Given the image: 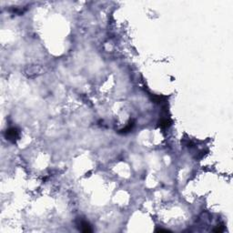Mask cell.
<instances>
[{
	"mask_svg": "<svg viewBox=\"0 0 233 233\" xmlns=\"http://www.w3.org/2000/svg\"><path fill=\"white\" fill-rule=\"evenodd\" d=\"M19 137V131L16 128H11L7 130V139L12 142H15Z\"/></svg>",
	"mask_w": 233,
	"mask_h": 233,
	"instance_id": "1",
	"label": "cell"
},
{
	"mask_svg": "<svg viewBox=\"0 0 233 233\" xmlns=\"http://www.w3.org/2000/svg\"><path fill=\"white\" fill-rule=\"evenodd\" d=\"M80 228H81V230H82L83 232H92L91 226L89 225V223L87 222V221L82 220V221L80 222Z\"/></svg>",
	"mask_w": 233,
	"mask_h": 233,
	"instance_id": "2",
	"label": "cell"
},
{
	"mask_svg": "<svg viewBox=\"0 0 233 233\" xmlns=\"http://www.w3.org/2000/svg\"><path fill=\"white\" fill-rule=\"evenodd\" d=\"M159 126L161 128H168L170 126V120L169 119H161L159 122Z\"/></svg>",
	"mask_w": 233,
	"mask_h": 233,
	"instance_id": "3",
	"label": "cell"
},
{
	"mask_svg": "<svg viewBox=\"0 0 233 233\" xmlns=\"http://www.w3.org/2000/svg\"><path fill=\"white\" fill-rule=\"evenodd\" d=\"M133 126H134V124H133V123H129V125L127 126L125 129H123L122 130H120V131H121V133H127V132H129V131H130V130H131V129L133 128Z\"/></svg>",
	"mask_w": 233,
	"mask_h": 233,
	"instance_id": "4",
	"label": "cell"
},
{
	"mask_svg": "<svg viewBox=\"0 0 233 233\" xmlns=\"http://www.w3.org/2000/svg\"><path fill=\"white\" fill-rule=\"evenodd\" d=\"M169 230H163V229H158V230H157V232H168Z\"/></svg>",
	"mask_w": 233,
	"mask_h": 233,
	"instance_id": "5",
	"label": "cell"
},
{
	"mask_svg": "<svg viewBox=\"0 0 233 233\" xmlns=\"http://www.w3.org/2000/svg\"><path fill=\"white\" fill-rule=\"evenodd\" d=\"M214 231H215V232H219H219H222V231H223V228H218V229H215V230H214Z\"/></svg>",
	"mask_w": 233,
	"mask_h": 233,
	"instance_id": "6",
	"label": "cell"
}]
</instances>
